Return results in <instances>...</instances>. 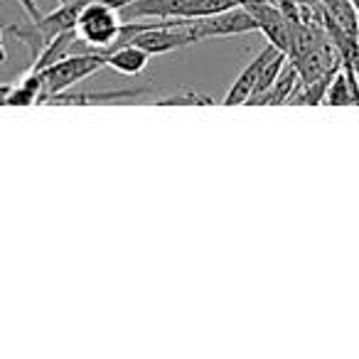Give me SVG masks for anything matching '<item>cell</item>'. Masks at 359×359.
I'll list each match as a JSON object with an SVG mask.
<instances>
[{
	"instance_id": "5b68a950",
	"label": "cell",
	"mask_w": 359,
	"mask_h": 359,
	"mask_svg": "<svg viewBox=\"0 0 359 359\" xmlns=\"http://www.w3.org/2000/svg\"><path fill=\"white\" fill-rule=\"evenodd\" d=\"M276 47L269 42V47H264V50L259 52V55L254 57V60L246 65V69L241 72L239 76H236V81L229 86V91H226V96H224V104L226 106H234V104H246V101L251 99V94H254V86H256V81H259V74H261V69L266 67V62L271 60V57L276 55Z\"/></svg>"
},
{
	"instance_id": "5bb4252c",
	"label": "cell",
	"mask_w": 359,
	"mask_h": 359,
	"mask_svg": "<svg viewBox=\"0 0 359 359\" xmlns=\"http://www.w3.org/2000/svg\"><path fill=\"white\" fill-rule=\"evenodd\" d=\"M57 3H69V0H57Z\"/></svg>"
},
{
	"instance_id": "277c9868",
	"label": "cell",
	"mask_w": 359,
	"mask_h": 359,
	"mask_svg": "<svg viewBox=\"0 0 359 359\" xmlns=\"http://www.w3.org/2000/svg\"><path fill=\"white\" fill-rule=\"evenodd\" d=\"M244 8L254 15L256 27L269 37L271 45L278 52H283V55H288L290 30H288V20H285L278 3H276V0H246Z\"/></svg>"
},
{
	"instance_id": "ba28073f",
	"label": "cell",
	"mask_w": 359,
	"mask_h": 359,
	"mask_svg": "<svg viewBox=\"0 0 359 359\" xmlns=\"http://www.w3.org/2000/svg\"><path fill=\"white\" fill-rule=\"evenodd\" d=\"M42 99V81L37 72H27L18 84H11L6 106H35Z\"/></svg>"
},
{
	"instance_id": "6da1fadb",
	"label": "cell",
	"mask_w": 359,
	"mask_h": 359,
	"mask_svg": "<svg viewBox=\"0 0 359 359\" xmlns=\"http://www.w3.org/2000/svg\"><path fill=\"white\" fill-rule=\"evenodd\" d=\"M244 3L246 0H133L121 8V18L123 20H195V18L239 8Z\"/></svg>"
},
{
	"instance_id": "52a82bcc",
	"label": "cell",
	"mask_w": 359,
	"mask_h": 359,
	"mask_svg": "<svg viewBox=\"0 0 359 359\" xmlns=\"http://www.w3.org/2000/svg\"><path fill=\"white\" fill-rule=\"evenodd\" d=\"M104 57H106V67H111V69H116L118 74H126V76L140 74V72L148 67V60H150V55H145L140 47L130 45V42H126V45H121V47H114V50H109Z\"/></svg>"
},
{
	"instance_id": "3957f363",
	"label": "cell",
	"mask_w": 359,
	"mask_h": 359,
	"mask_svg": "<svg viewBox=\"0 0 359 359\" xmlns=\"http://www.w3.org/2000/svg\"><path fill=\"white\" fill-rule=\"evenodd\" d=\"M185 27H187V32H190L192 42L215 40V37H234V35H244V32L259 30V27H256L254 15H251L244 6L215 13V15L185 20Z\"/></svg>"
},
{
	"instance_id": "30bf717a",
	"label": "cell",
	"mask_w": 359,
	"mask_h": 359,
	"mask_svg": "<svg viewBox=\"0 0 359 359\" xmlns=\"http://www.w3.org/2000/svg\"><path fill=\"white\" fill-rule=\"evenodd\" d=\"M325 104H330V106L357 104V101H354V89H352V84H349L347 74L342 72V67H339V72L327 84V91H325Z\"/></svg>"
},
{
	"instance_id": "7c38bea8",
	"label": "cell",
	"mask_w": 359,
	"mask_h": 359,
	"mask_svg": "<svg viewBox=\"0 0 359 359\" xmlns=\"http://www.w3.org/2000/svg\"><path fill=\"white\" fill-rule=\"evenodd\" d=\"M8 91H11V84H0V106H6Z\"/></svg>"
},
{
	"instance_id": "4fadbf2b",
	"label": "cell",
	"mask_w": 359,
	"mask_h": 359,
	"mask_svg": "<svg viewBox=\"0 0 359 359\" xmlns=\"http://www.w3.org/2000/svg\"><path fill=\"white\" fill-rule=\"evenodd\" d=\"M8 60V52H6V45H3V30H0V62Z\"/></svg>"
},
{
	"instance_id": "8992f818",
	"label": "cell",
	"mask_w": 359,
	"mask_h": 359,
	"mask_svg": "<svg viewBox=\"0 0 359 359\" xmlns=\"http://www.w3.org/2000/svg\"><path fill=\"white\" fill-rule=\"evenodd\" d=\"M298 86H300L298 72H295V67L290 65V62H285V67L280 69L278 79H276L273 84H271L269 89H266L264 94H261L259 99H256L251 106H264V104L278 106V104H290V99L295 96Z\"/></svg>"
},
{
	"instance_id": "7a4b0ae2",
	"label": "cell",
	"mask_w": 359,
	"mask_h": 359,
	"mask_svg": "<svg viewBox=\"0 0 359 359\" xmlns=\"http://www.w3.org/2000/svg\"><path fill=\"white\" fill-rule=\"evenodd\" d=\"M101 67H106V57L101 55V52H74V55H67V57H62V60L37 69L40 81H42L40 104H45L47 99L67 91L69 86L79 84L86 76L96 74Z\"/></svg>"
},
{
	"instance_id": "8fae6325",
	"label": "cell",
	"mask_w": 359,
	"mask_h": 359,
	"mask_svg": "<svg viewBox=\"0 0 359 359\" xmlns=\"http://www.w3.org/2000/svg\"><path fill=\"white\" fill-rule=\"evenodd\" d=\"M18 3H20V6H22V11L27 13V18H30V20H37V18L42 15V13H40V8H37V3H35V0H18Z\"/></svg>"
},
{
	"instance_id": "9c48e42d",
	"label": "cell",
	"mask_w": 359,
	"mask_h": 359,
	"mask_svg": "<svg viewBox=\"0 0 359 359\" xmlns=\"http://www.w3.org/2000/svg\"><path fill=\"white\" fill-rule=\"evenodd\" d=\"M285 62H288V57H285L283 52H276V55L266 62V67L261 69V74H259V81H256V86H254V94H251V99L246 101V104H254V101L259 99V96L264 94V91L269 89L276 79H278V74H280V69L285 67Z\"/></svg>"
}]
</instances>
